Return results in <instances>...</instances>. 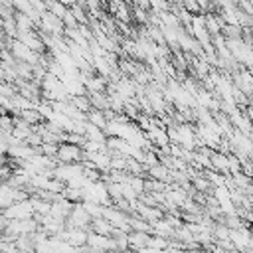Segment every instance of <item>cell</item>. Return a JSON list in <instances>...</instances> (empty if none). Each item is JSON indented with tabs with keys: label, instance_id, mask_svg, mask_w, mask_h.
Wrapping results in <instances>:
<instances>
[{
	"label": "cell",
	"instance_id": "2",
	"mask_svg": "<svg viewBox=\"0 0 253 253\" xmlns=\"http://www.w3.org/2000/svg\"><path fill=\"white\" fill-rule=\"evenodd\" d=\"M126 237H128V247L134 251H140L142 247H146L148 239H150V235L146 231H130Z\"/></svg>",
	"mask_w": 253,
	"mask_h": 253
},
{
	"label": "cell",
	"instance_id": "3",
	"mask_svg": "<svg viewBox=\"0 0 253 253\" xmlns=\"http://www.w3.org/2000/svg\"><path fill=\"white\" fill-rule=\"evenodd\" d=\"M210 160H211V166H213L215 170H221V172L229 174V156L219 154V152H213Z\"/></svg>",
	"mask_w": 253,
	"mask_h": 253
},
{
	"label": "cell",
	"instance_id": "1",
	"mask_svg": "<svg viewBox=\"0 0 253 253\" xmlns=\"http://www.w3.org/2000/svg\"><path fill=\"white\" fill-rule=\"evenodd\" d=\"M55 158L63 164H75L79 160H83V148L79 144H73V142H59L57 144V154Z\"/></svg>",
	"mask_w": 253,
	"mask_h": 253
}]
</instances>
